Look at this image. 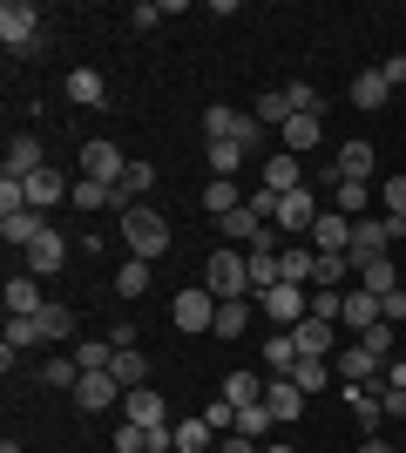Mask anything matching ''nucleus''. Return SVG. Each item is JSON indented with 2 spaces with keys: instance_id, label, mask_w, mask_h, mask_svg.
I'll use <instances>...</instances> for the list:
<instances>
[{
  "instance_id": "3c124183",
  "label": "nucleus",
  "mask_w": 406,
  "mask_h": 453,
  "mask_svg": "<svg viewBox=\"0 0 406 453\" xmlns=\"http://www.w3.org/2000/svg\"><path fill=\"white\" fill-rule=\"evenodd\" d=\"M170 14H176L170 0H142V7H135L129 20H135V27H156V20H170Z\"/></svg>"
},
{
  "instance_id": "9b49d317",
  "label": "nucleus",
  "mask_w": 406,
  "mask_h": 453,
  "mask_svg": "<svg viewBox=\"0 0 406 453\" xmlns=\"http://www.w3.org/2000/svg\"><path fill=\"white\" fill-rule=\"evenodd\" d=\"M339 325H326V319H298L291 325V345H298V359H332V352H339Z\"/></svg>"
},
{
  "instance_id": "13d9d810",
  "label": "nucleus",
  "mask_w": 406,
  "mask_h": 453,
  "mask_svg": "<svg viewBox=\"0 0 406 453\" xmlns=\"http://www.w3.org/2000/svg\"><path fill=\"white\" fill-rule=\"evenodd\" d=\"M387 413H393V419L406 426V393H393V386H387Z\"/></svg>"
},
{
  "instance_id": "603ef678",
  "label": "nucleus",
  "mask_w": 406,
  "mask_h": 453,
  "mask_svg": "<svg viewBox=\"0 0 406 453\" xmlns=\"http://www.w3.org/2000/svg\"><path fill=\"white\" fill-rule=\"evenodd\" d=\"M203 419H211V434H224V426H237V406H231V399H211Z\"/></svg>"
},
{
  "instance_id": "bf43d9fd",
  "label": "nucleus",
  "mask_w": 406,
  "mask_h": 453,
  "mask_svg": "<svg viewBox=\"0 0 406 453\" xmlns=\"http://www.w3.org/2000/svg\"><path fill=\"white\" fill-rule=\"evenodd\" d=\"M387 81H393V88L406 81V55H393V61H387Z\"/></svg>"
},
{
  "instance_id": "b1692460",
  "label": "nucleus",
  "mask_w": 406,
  "mask_h": 453,
  "mask_svg": "<svg viewBox=\"0 0 406 453\" xmlns=\"http://www.w3.org/2000/svg\"><path fill=\"white\" fill-rule=\"evenodd\" d=\"M278 271H285L278 284H311V271H318V250H311V244H285V250H278Z\"/></svg>"
},
{
  "instance_id": "0eeeda50",
  "label": "nucleus",
  "mask_w": 406,
  "mask_h": 453,
  "mask_svg": "<svg viewBox=\"0 0 406 453\" xmlns=\"http://www.w3.org/2000/svg\"><path fill=\"white\" fill-rule=\"evenodd\" d=\"M81 176H88V183H109V189H116L122 176H129V163H122V150L109 142V135H96V142H81Z\"/></svg>"
},
{
  "instance_id": "f3484780",
  "label": "nucleus",
  "mask_w": 406,
  "mask_h": 453,
  "mask_svg": "<svg viewBox=\"0 0 406 453\" xmlns=\"http://www.w3.org/2000/svg\"><path fill=\"white\" fill-rule=\"evenodd\" d=\"M264 406H271V419H278V426H291V419L305 413V393H298L291 379H271V386H264Z\"/></svg>"
},
{
  "instance_id": "423d86ee",
  "label": "nucleus",
  "mask_w": 406,
  "mask_h": 453,
  "mask_svg": "<svg viewBox=\"0 0 406 453\" xmlns=\"http://www.w3.org/2000/svg\"><path fill=\"white\" fill-rule=\"evenodd\" d=\"M326 210H318V196H311V183L305 189H285L278 196V217H271V230L278 237H311V224H318Z\"/></svg>"
},
{
  "instance_id": "f03ea898",
  "label": "nucleus",
  "mask_w": 406,
  "mask_h": 453,
  "mask_svg": "<svg viewBox=\"0 0 406 453\" xmlns=\"http://www.w3.org/2000/svg\"><path fill=\"white\" fill-rule=\"evenodd\" d=\"M393 217H352V250H346V265L352 271H366V265H379V257H393Z\"/></svg>"
},
{
  "instance_id": "ddd939ff",
  "label": "nucleus",
  "mask_w": 406,
  "mask_h": 453,
  "mask_svg": "<svg viewBox=\"0 0 406 453\" xmlns=\"http://www.w3.org/2000/svg\"><path fill=\"white\" fill-rule=\"evenodd\" d=\"M116 399H122L116 372H81L75 379V406H81V413H102V406H116Z\"/></svg>"
},
{
  "instance_id": "49530a36",
  "label": "nucleus",
  "mask_w": 406,
  "mask_h": 453,
  "mask_svg": "<svg viewBox=\"0 0 406 453\" xmlns=\"http://www.w3.org/2000/svg\"><path fill=\"white\" fill-rule=\"evenodd\" d=\"M339 311H346V291H311V319L339 325Z\"/></svg>"
},
{
  "instance_id": "e2e57ef3",
  "label": "nucleus",
  "mask_w": 406,
  "mask_h": 453,
  "mask_svg": "<svg viewBox=\"0 0 406 453\" xmlns=\"http://www.w3.org/2000/svg\"><path fill=\"white\" fill-rule=\"evenodd\" d=\"M400 453H406V426H400Z\"/></svg>"
},
{
  "instance_id": "a19ab883",
  "label": "nucleus",
  "mask_w": 406,
  "mask_h": 453,
  "mask_svg": "<svg viewBox=\"0 0 406 453\" xmlns=\"http://www.w3.org/2000/svg\"><path fill=\"white\" fill-rule=\"evenodd\" d=\"M211 447V419L196 413V419H183V426H176V453H203Z\"/></svg>"
},
{
  "instance_id": "c9c22d12",
  "label": "nucleus",
  "mask_w": 406,
  "mask_h": 453,
  "mask_svg": "<svg viewBox=\"0 0 406 453\" xmlns=\"http://www.w3.org/2000/svg\"><path fill=\"white\" fill-rule=\"evenodd\" d=\"M264 365H271V379H291V365H298V345H291V332H271Z\"/></svg>"
},
{
  "instance_id": "6ab92c4d",
  "label": "nucleus",
  "mask_w": 406,
  "mask_h": 453,
  "mask_svg": "<svg viewBox=\"0 0 406 453\" xmlns=\"http://www.w3.org/2000/svg\"><path fill=\"white\" fill-rule=\"evenodd\" d=\"M372 142H339V163H332V176H346V183H366L372 176Z\"/></svg>"
},
{
  "instance_id": "473e14b6",
  "label": "nucleus",
  "mask_w": 406,
  "mask_h": 453,
  "mask_svg": "<svg viewBox=\"0 0 406 453\" xmlns=\"http://www.w3.org/2000/svg\"><path fill=\"white\" fill-rule=\"evenodd\" d=\"M244 325H251V304H244V298H217V325H211L217 339H237Z\"/></svg>"
},
{
  "instance_id": "8fccbe9b",
  "label": "nucleus",
  "mask_w": 406,
  "mask_h": 453,
  "mask_svg": "<svg viewBox=\"0 0 406 453\" xmlns=\"http://www.w3.org/2000/svg\"><path fill=\"white\" fill-rule=\"evenodd\" d=\"M285 102H291V115H318V88H311V81H291Z\"/></svg>"
},
{
  "instance_id": "aec40b11",
  "label": "nucleus",
  "mask_w": 406,
  "mask_h": 453,
  "mask_svg": "<svg viewBox=\"0 0 406 453\" xmlns=\"http://www.w3.org/2000/svg\"><path fill=\"white\" fill-rule=\"evenodd\" d=\"M379 319H387V311H379V298H372V291H346V311H339V325H352V332L366 339Z\"/></svg>"
},
{
  "instance_id": "9d476101",
  "label": "nucleus",
  "mask_w": 406,
  "mask_h": 453,
  "mask_svg": "<svg viewBox=\"0 0 406 453\" xmlns=\"http://www.w3.org/2000/svg\"><path fill=\"white\" fill-rule=\"evenodd\" d=\"M305 244L318 250V257H346V250H352V217H346V210H326V217L311 224Z\"/></svg>"
},
{
  "instance_id": "5701e85b",
  "label": "nucleus",
  "mask_w": 406,
  "mask_h": 453,
  "mask_svg": "<svg viewBox=\"0 0 406 453\" xmlns=\"http://www.w3.org/2000/svg\"><path fill=\"white\" fill-rule=\"evenodd\" d=\"M0 237L27 250L34 237H48V217H41V210H14V217H0Z\"/></svg>"
},
{
  "instance_id": "864d4df0",
  "label": "nucleus",
  "mask_w": 406,
  "mask_h": 453,
  "mask_svg": "<svg viewBox=\"0 0 406 453\" xmlns=\"http://www.w3.org/2000/svg\"><path fill=\"white\" fill-rule=\"evenodd\" d=\"M257 135H264V122H257V115H237V129H231V142H237V150H251Z\"/></svg>"
},
{
  "instance_id": "2f4dec72",
  "label": "nucleus",
  "mask_w": 406,
  "mask_h": 453,
  "mask_svg": "<svg viewBox=\"0 0 406 453\" xmlns=\"http://www.w3.org/2000/svg\"><path fill=\"white\" fill-rule=\"evenodd\" d=\"M68 332H75V311L48 298V304H41V339H48V345H68Z\"/></svg>"
},
{
  "instance_id": "4be33fe9",
  "label": "nucleus",
  "mask_w": 406,
  "mask_h": 453,
  "mask_svg": "<svg viewBox=\"0 0 406 453\" xmlns=\"http://www.w3.org/2000/svg\"><path fill=\"white\" fill-rule=\"evenodd\" d=\"M318 142H326V115H291V122H285V150L291 156L318 150Z\"/></svg>"
},
{
  "instance_id": "f8f14e48",
  "label": "nucleus",
  "mask_w": 406,
  "mask_h": 453,
  "mask_svg": "<svg viewBox=\"0 0 406 453\" xmlns=\"http://www.w3.org/2000/svg\"><path fill=\"white\" fill-rule=\"evenodd\" d=\"M122 419L129 426H170V406H163L156 386H135V393H122Z\"/></svg>"
},
{
  "instance_id": "ea45409f",
  "label": "nucleus",
  "mask_w": 406,
  "mask_h": 453,
  "mask_svg": "<svg viewBox=\"0 0 406 453\" xmlns=\"http://www.w3.org/2000/svg\"><path fill=\"white\" fill-rule=\"evenodd\" d=\"M68 203H75V210H116V189H109V183H88V176H81Z\"/></svg>"
},
{
  "instance_id": "052dcab7",
  "label": "nucleus",
  "mask_w": 406,
  "mask_h": 453,
  "mask_svg": "<svg viewBox=\"0 0 406 453\" xmlns=\"http://www.w3.org/2000/svg\"><path fill=\"white\" fill-rule=\"evenodd\" d=\"M359 453H393V440H379V434H366V440H359Z\"/></svg>"
},
{
  "instance_id": "58836bf2",
  "label": "nucleus",
  "mask_w": 406,
  "mask_h": 453,
  "mask_svg": "<svg viewBox=\"0 0 406 453\" xmlns=\"http://www.w3.org/2000/svg\"><path fill=\"white\" fill-rule=\"evenodd\" d=\"M257 122H264V129H285V122H291V102H285V88H271V95H257Z\"/></svg>"
},
{
  "instance_id": "4468645a",
  "label": "nucleus",
  "mask_w": 406,
  "mask_h": 453,
  "mask_svg": "<svg viewBox=\"0 0 406 453\" xmlns=\"http://www.w3.org/2000/svg\"><path fill=\"white\" fill-rule=\"evenodd\" d=\"M61 196H75V183H68V176H61L55 163H48L41 176H27V210H55Z\"/></svg>"
},
{
  "instance_id": "37998d69",
  "label": "nucleus",
  "mask_w": 406,
  "mask_h": 453,
  "mask_svg": "<svg viewBox=\"0 0 406 453\" xmlns=\"http://www.w3.org/2000/svg\"><path fill=\"white\" fill-rule=\"evenodd\" d=\"M203 156H211V176H237V163H244L237 142H203Z\"/></svg>"
},
{
  "instance_id": "39448f33",
  "label": "nucleus",
  "mask_w": 406,
  "mask_h": 453,
  "mask_svg": "<svg viewBox=\"0 0 406 453\" xmlns=\"http://www.w3.org/2000/svg\"><path fill=\"white\" fill-rule=\"evenodd\" d=\"M0 41H7L14 55H34L41 48V7L34 0H7V7H0Z\"/></svg>"
},
{
  "instance_id": "09e8293b",
  "label": "nucleus",
  "mask_w": 406,
  "mask_h": 453,
  "mask_svg": "<svg viewBox=\"0 0 406 453\" xmlns=\"http://www.w3.org/2000/svg\"><path fill=\"white\" fill-rule=\"evenodd\" d=\"M332 183H339V203H332V210H346V217L366 210V183H346V176H332Z\"/></svg>"
},
{
  "instance_id": "c85d7f7f",
  "label": "nucleus",
  "mask_w": 406,
  "mask_h": 453,
  "mask_svg": "<svg viewBox=\"0 0 406 453\" xmlns=\"http://www.w3.org/2000/svg\"><path fill=\"white\" fill-rule=\"evenodd\" d=\"M68 359H75L81 372H109V365H116V339H88V345H68Z\"/></svg>"
},
{
  "instance_id": "0e129e2a",
  "label": "nucleus",
  "mask_w": 406,
  "mask_h": 453,
  "mask_svg": "<svg viewBox=\"0 0 406 453\" xmlns=\"http://www.w3.org/2000/svg\"><path fill=\"white\" fill-rule=\"evenodd\" d=\"M264 453H291V447H264Z\"/></svg>"
},
{
  "instance_id": "1a4fd4ad",
  "label": "nucleus",
  "mask_w": 406,
  "mask_h": 453,
  "mask_svg": "<svg viewBox=\"0 0 406 453\" xmlns=\"http://www.w3.org/2000/svg\"><path fill=\"white\" fill-rule=\"evenodd\" d=\"M170 319H176V332H211L217 325V298L203 291V284H196V291H176Z\"/></svg>"
},
{
  "instance_id": "412c9836",
  "label": "nucleus",
  "mask_w": 406,
  "mask_h": 453,
  "mask_svg": "<svg viewBox=\"0 0 406 453\" xmlns=\"http://www.w3.org/2000/svg\"><path fill=\"white\" fill-rule=\"evenodd\" d=\"M41 278H7V319H41Z\"/></svg>"
},
{
  "instance_id": "a878e982",
  "label": "nucleus",
  "mask_w": 406,
  "mask_h": 453,
  "mask_svg": "<svg viewBox=\"0 0 406 453\" xmlns=\"http://www.w3.org/2000/svg\"><path fill=\"white\" fill-rule=\"evenodd\" d=\"M387 95H393L387 68H366V75L352 81V109H387Z\"/></svg>"
},
{
  "instance_id": "f704fd0d",
  "label": "nucleus",
  "mask_w": 406,
  "mask_h": 453,
  "mask_svg": "<svg viewBox=\"0 0 406 453\" xmlns=\"http://www.w3.org/2000/svg\"><path fill=\"white\" fill-rule=\"evenodd\" d=\"M359 291H372V298H393V291H400V271H393V257H379V265L359 271Z\"/></svg>"
},
{
  "instance_id": "a211bd4d",
  "label": "nucleus",
  "mask_w": 406,
  "mask_h": 453,
  "mask_svg": "<svg viewBox=\"0 0 406 453\" xmlns=\"http://www.w3.org/2000/svg\"><path fill=\"white\" fill-rule=\"evenodd\" d=\"M68 102H75V109H102V102H109V81H102L96 68H68Z\"/></svg>"
},
{
  "instance_id": "c756f323",
  "label": "nucleus",
  "mask_w": 406,
  "mask_h": 453,
  "mask_svg": "<svg viewBox=\"0 0 406 453\" xmlns=\"http://www.w3.org/2000/svg\"><path fill=\"white\" fill-rule=\"evenodd\" d=\"M203 210H211L217 224H224L231 210H244V196H237V183H231V176H217V183H203Z\"/></svg>"
},
{
  "instance_id": "a18cd8bd",
  "label": "nucleus",
  "mask_w": 406,
  "mask_h": 453,
  "mask_svg": "<svg viewBox=\"0 0 406 453\" xmlns=\"http://www.w3.org/2000/svg\"><path fill=\"white\" fill-rule=\"evenodd\" d=\"M359 345H366V352H379V359H393V345H400V325H387V319H379V325H372V332H366Z\"/></svg>"
},
{
  "instance_id": "4d7b16f0",
  "label": "nucleus",
  "mask_w": 406,
  "mask_h": 453,
  "mask_svg": "<svg viewBox=\"0 0 406 453\" xmlns=\"http://www.w3.org/2000/svg\"><path fill=\"white\" fill-rule=\"evenodd\" d=\"M387 386H393V393H406V359H387Z\"/></svg>"
},
{
  "instance_id": "6e6d98bb",
  "label": "nucleus",
  "mask_w": 406,
  "mask_h": 453,
  "mask_svg": "<svg viewBox=\"0 0 406 453\" xmlns=\"http://www.w3.org/2000/svg\"><path fill=\"white\" fill-rule=\"evenodd\" d=\"M217 453H264V447H257V440H244V434H231L224 447H217Z\"/></svg>"
},
{
  "instance_id": "680f3d73",
  "label": "nucleus",
  "mask_w": 406,
  "mask_h": 453,
  "mask_svg": "<svg viewBox=\"0 0 406 453\" xmlns=\"http://www.w3.org/2000/svg\"><path fill=\"white\" fill-rule=\"evenodd\" d=\"M400 352H406V325H400Z\"/></svg>"
},
{
  "instance_id": "6e6552de",
  "label": "nucleus",
  "mask_w": 406,
  "mask_h": 453,
  "mask_svg": "<svg viewBox=\"0 0 406 453\" xmlns=\"http://www.w3.org/2000/svg\"><path fill=\"white\" fill-rule=\"evenodd\" d=\"M332 372H339V386H372V379H387V359L366 345H346V352H332Z\"/></svg>"
},
{
  "instance_id": "de8ad7c7",
  "label": "nucleus",
  "mask_w": 406,
  "mask_h": 453,
  "mask_svg": "<svg viewBox=\"0 0 406 453\" xmlns=\"http://www.w3.org/2000/svg\"><path fill=\"white\" fill-rule=\"evenodd\" d=\"M14 210H27V183H20V176H0V217H14Z\"/></svg>"
},
{
  "instance_id": "393cba45",
  "label": "nucleus",
  "mask_w": 406,
  "mask_h": 453,
  "mask_svg": "<svg viewBox=\"0 0 406 453\" xmlns=\"http://www.w3.org/2000/svg\"><path fill=\"white\" fill-rule=\"evenodd\" d=\"M264 189H278V196H285V189H305V170H298V156H291V150H278L264 163Z\"/></svg>"
},
{
  "instance_id": "e433bc0d",
  "label": "nucleus",
  "mask_w": 406,
  "mask_h": 453,
  "mask_svg": "<svg viewBox=\"0 0 406 453\" xmlns=\"http://www.w3.org/2000/svg\"><path fill=\"white\" fill-rule=\"evenodd\" d=\"M271 426H278V419H271V406L257 399V406H237V426H231V434H244V440H264Z\"/></svg>"
},
{
  "instance_id": "7c9ffc66",
  "label": "nucleus",
  "mask_w": 406,
  "mask_h": 453,
  "mask_svg": "<svg viewBox=\"0 0 406 453\" xmlns=\"http://www.w3.org/2000/svg\"><path fill=\"white\" fill-rule=\"evenodd\" d=\"M291 386H298V393H326V386H332V359H298V365H291Z\"/></svg>"
},
{
  "instance_id": "f257e3e1",
  "label": "nucleus",
  "mask_w": 406,
  "mask_h": 453,
  "mask_svg": "<svg viewBox=\"0 0 406 453\" xmlns=\"http://www.w3.org/2000/svg\"><path fill=\"white\" fill-rule=\"evenodd\" d=\"M176 237H170V217H163V210H149V203H135V210H122V250H129V257H163V250H170Z\"/></svg>"
},
{
  "instance_id": "5fc2aeb1",
  "label": "nucleus",
  "mask_w": 406,
  "mask_h": 453,
  "mask_svg": "<svg viewBox=\"0 0 406 453\" xmlns=\"http://www.w3.org/2000/svg\"><path fill=\"white\" fill-rule=\"evenodd\" d=\"M387 217H406V176H393V183H387Z\"/></svg>"
},
{
  "instance_id": "72a5a7b5",
  "label": "nucleus",
  "mask_w": 406,
  "mask_h": 453,
  "mask_svg": "<svg viewBox=\"0 0 406 453\" xmlns=\"http://www.w3.org/2000/svg\"><path fill=\"white\" fill-rule=\"evenodd\" d=\"M149 278H156V271H149V257H122L116 291H122V298H142V291H149Z\"/></svg>"
},
{
  "instance_id": "7ed1b4c3",
  "label": "nucleus",
  "mask_w": 406,
  "mask_h": 453,
  "mask_svg": "<svg viewBox=\"0 0 406 453\" xmlns=\"http://www.w3.org/2000/svg\"><path fill=\"white\" fill-rule=\"evenodd\" d=\"M257 311L278 332H291L298 319H311V284H271V291H257Z\"/></svg>"
},
{
  "instance_id": "c03bdc74",
  "label": "nucleus",
  "mask_w": 406,
  "mask_h": 453,
  "mask_svg": "<svg viewBox=\"0 0 406 453\" xmlns=\"http://www.w3.org/2000/svg\"><path fill=\"white\" fill-rule=\"evenodd\" d=\"M75 379H81V365H75V359H61V352L41 365V386H68V393H75Z\"/></svg>"
},
{
  "instance_id": "dca6fc26",
  "label": "nucleus",
  "mask_w": 406,
  "mask_h": 453,
  "mask_svg": "<svg viewBox=\"0 0 406 453\" xmlns=\"http://www.w3.org/2000/svg\"><path fill=\"white\" fill-rule=\"evenodd\" d=\"M61 265H68V244H61L55 230H48V237H34V244H27V278H55Z\"/></svg>"
},
{
  "instance_id": "bb28decb",
  "label": "nucleus",
  "mask_w": 406,
  "mask_h": 453,
  "mask_svg": "<svg viewBox=\"0 0 406 453\" xmlns=\"http://www.w3.org/2000/svg\"><path fill=\"white\" fill-rule=\"evenodd\" d=\"M156 189V163H129V176L116 183V210H135V196Z\"/></svg>"
},
{
  "instance_id": "4c0bfd02",
  "label": "nucleus",
  "mask_w": 406,
  "mask_h": 453,
  "mask_svg": "<svg viewBox=\"0 0 406 453\" xmlns=\"http://www.w3.org/2000/svg\"><path fill=\"white\" fill-rule=\"evenodd\" d=\"M244 265H251V291H271V284L285 278V271H278V250H244Z\"/></svg>"
},
{
  "instance_id": "79ce46f5",
  "label": "nucleus",
  "mask_w": 406,
  "mask_h": 453,
  "mask_svg": "<svg viewBox=\"0 0 406 453\" xmlns=\"http://www.w3.org/2000/svg\"><path fill=\"white\" fill-rule=\"evenodd\" d=\"M224 399H231V406H257V399H264V386H257L251 372H231V379H224Z\"/></svg>"
},
{
  "instance_id": "20e7f679",
  "label": "nucleus",
  "mask_w": 406,
  "mask_h": 453,
  "mask_svg": "<svg viewBox=\"0 0 406 453\" xmlns=\"http://www.w3.org/2000/svg\"><path fill=\"white\" fill-rule=\"evenodd\" d=\"M203 291L211 298H237V291H251V265H244V250H211V265H203Z\"/></svg>"
},
{
  "instance_id": "2eb2a0df",
  "label": "nucleus",
  "mask_w": 406,
  "mask_h": 453,
  "mask_svg": "<svg viewBox=\"0 0 406 453\" xmlns=\"http://www.w3.org/2000/svg\"><path fill=\"white\" fill-rule=\"evenodd\" d=\"M41 170H48L41 142H34V135H14V142H7V170H0V176H20V183H27V176H41Z\"/></svg>"
},
{
  "instance_id": "cd10ccee",
  "label": "nucleus",
  "mask_w": 406,
  "mask_h": 453,
  "mask_svg": "<svg viewBox=\"0 0 406 453\" xmlns=\"http://www.w3.org/2000/svg\"><path fill=\"white\" fill-rule=\"evenodd\" d=\"M109 372H116V386H122V393H135V386H149V359H142L135 345H122V352H116V365H109Z\"/></svg>"
}]
</instances>
